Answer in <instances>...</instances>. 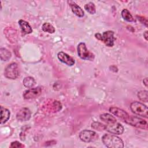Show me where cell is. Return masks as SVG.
I'll list each match as a JSON object with an SVG mask.
<instances>
[{"instance_id": "9a60e30c", "label": "cell", "mask_w": 148, "mask_h": 148, "mask_svg": "<svg viewBox=\"0 0 148 148\" xmlns=\"http://www.w3.org/2000/svg\"><path fill=\"white\" fill-rule=\"evenodd\" d=\"M10 115V111L6 109L3 108V106H1V119L0 123L1 124L5 123L9 119Z\"/></svg>"}, {"instance_id": "7c38bea8", "label": "cell", "mask_w": 148, "mask_h": 148, "mask_svg": "<svg viewBox=\"0 0 148 148\" xmlns=\"http://www.w3.org/2000/svg\"><path fill=\"white\" fill-rule=\"evenodd\" d=\"M109 112L124 120H125L129 117V114L125 111L117 107H110L109 108Z\"/></svg>"}, {"instance_id": "7402d4cb", "label": "cell", "mask_w": 148, "mask_h": 148, "mask_svg": "<svg viewBox=\"0 0 148 148\" xmlns=\"http://www.w3.org/2000/svg\"><path fill=\"white\" fill-rule=\"evenodd\" d=\"M138 97L142 101L146 102L148 101V93L146 90H142L138 92Z\"/></svg>"}, {"instance_id": "8992f818", "label": "cell", "mask_w": 148, "mask_h": 148, "mask_svg": "<svg viewBox=\"0 0 148 148\" xmlns=\"http://www.w3.org/2000/svg\"><path fill=\"white\" fill-rule=\"evenodd\" d=\"M98 137V135L95 132L88 130L82 131L79 134L80 139L84 142H93L97 140Z\"/></svg>"}, {"instance_id": "30bf717a", "label": "cell", "mask_w": 148, "mask_h": 148, "mask_svg": "<svg viewBox=\"0 0 148 148\" xmlns=\"http://www.w3.org/2000/svg\"><path fill=\"white\" fill-rule=\"evenodd\" d=\"M31 116V112L27 108H23L21 109L16 114V119L20 121H25L30 119Z\"/></svg>"}, {"instance_id": "4316f807", "label": "cell", "mask_w": 148, "mask_h": 148, "mask_svg": "<svg viewBox=\"0 0 148 148\" xmlns=\"http://www.w3.org/2000/svg\"><path fill=\"white\" fill-rule=\"evenodd\" d=\"M143 36L145 38V39L147 40V31H146L144 33H143Z\"/></svg>"}, {"instance_id": "6da1fadb", "label": "cell", "mask_w": 148, "mask_h": 148, "mask_svg": "<svg viewBox=\"0 0 148 148\" xmlns=\"http://www.w3.org/2000/svg\"><path fill=\"white\" fill-rule=\"evenodd\" d=\"M103 143L109 148H123L124 147V142L123 140L112 134H105L102 138Z\"/></svg>"}, {"instance_id": "2e32d148", "label": "cell", "mask_w": 148, "mask_h": 148, "mask_svg": "<svg viewBox=\"0 0 148 148\" xmlns=\"http://www.w3.org/2000/svg\"><path fill=\"white\" fill-rule=\"evenodd\" d=\"M100 119L103 121L109 124L116 122V118L109 113H103L100 115Z\"/></svg>"}, {"instance_id": "8fae6325", "label": "cell", "mask_w": 148, "mask_h": 148, "mask_svg": "<svg viewBox=\"0 0 148 148\" xmlns=\"http://www.w3.org/2000/svg\"><path fill=\"white\" fill-rule=\"evenodd\" d=\"M57 57L61 62L68 66H72L75 64V60L69 55L63 51L59 52L57 54Z\"/></svg>"}, {"instance_id": "44dd1931", "label": "cell", "mask_w": 148, "mask_h": 148, "mask_svg": "<svg viewBox=\"0 0 148 148\" xmlns=\"http://www.w3.org/2000/svg\"><path fill=\"white\" fill-rule=\"evenodd\" d=\"M84 9H86V10L87 12H88L89 13H90L91 14H94L96 12L95 6L94 3L91 2H90L87 3H86L84 5Z\"/></svg>"}, {"instance_id": "484cf974", "label": "cell", "mask_w": 148, "mask_h": 148, "mask_svg": "<svg viewBox=\"0 0 148 148\" xmlns=\"http://www.w3.org/2000/svg\"><path fill=\"white\" fill-rule=\"evenodd\" d=\"M143 84L145 85V86L147 87V84H148L147 77H146V78H145V79L143 80Z\"/></svg>"}, {"instance_id": "5bb4252c", "label": "cell", "mask_w": 148, "mask_h": 148, "mask_svg": "<svg viewBox=\"0 0 148 148\" xmlns=\"http://www.w3.org/2000/svg\"><path fill=\"white\" fill-rule=\"evenodd\" d=\"M18 24L24 34H29L32 32V29L28 22L23 20L18 21Z\"/></svg>"}, {"instance_id": "9c48e42d", "label": "cell", "mask_w": 148, "mask_h": 148, "mask_svg": "<svg viewBox=\"0 0 148 148\" xmlns=\"http://www.w3.org/2000/svg\"><path fill=\"white\" fill-rule=\"evenodd\" d=\"M42 93V88L40 87H37L35 88H31L26 91L23 94V96L24 99H29L35 98Z\"/></svg>"}, {"instance_id": "d6986e66", "label": "cell", "mask_w": 148, "mask_h": 148, "mask_svg": "<svg viewBox=\"0 0 148 148\" xmlns=\"http://www.w3.org/2000/svg\"><path fill=\"white\" fill-rule=\"evenodd\" d=\"M121 14L122 17L125 21H128V22H131V21H134V18L128 9H123L121 11Z\"/></svg>"}, {"instance_id": "ba28073f", "label": "cell", "mask_w": 148, "mask_h": 148, "mask_svg": "<svg viewBox=\"0 0 148 148\" xmlns=\"http://www.w3.org/2000/svg\"><path fill=\"white\" fill-rule=\"evenodd\" d=\"M124 130L123 126L121 124L117 122L109 123L105 125V130H106L108 132L116 135L122 134L124 132Z\"/></svg>"}, {"instance_id": "4fadbf2b", "label": "cell", "mask_w": 148, "mask_h": 148, "mask_svg": "<svg viewBox=\"0 0 148 148\" xmlns=\"http://www.w3.org/2000/svg\"><path fill=\"white\" fill-rule=\"evenodd\" d=\"M68 3L69 5L70 6L72 12L77 16L79 17H82L84 15V11L83 9L79 6L77 5L74 1H68Z\"/></svg>"}, {"instance_id": "ac0fdd59", "label": "cell", "mask_w": 148, "mask_h": 148, "mask_svg": "<svg viewBox=\"0 0 148 148\" xmlns=\"http://www.w3.org/2000/svg\"><path fill=\"white\" fill-rule=\"evenodd\" d=\"M36 84L35 79L31 76L26 77L23 80V84L25 87L28 88H31L34 86Z\"/></svg>"}, {"instance_id": "cb8c5ba5", "label": "cell", "mask_w": 148, "mask_h": 148, "mask_svg": "<svg viewBox=\"0 0 148 148\" xmlns=\"http://www.w3.org/2000/svg\"><path fill=\"white\" fill-rule=\"evenodd\" d=\"M25 147L24 145L21 144L20 142L18 141L12 142L10 145V147H14V148H19V147Z\"/></svg>"}, {"instance_id": "52a82bcc", "label": "cell", "mask_w": 148, "mask_h": 148, "mask_svg": "<svg viewBox=\"0 0 148 148\" xmlns=\"http://www.w3.org/2000/svg\"><path fill=\"white\" fill-rule=\"evenodd\" d=\"M114 35V32L112 31H105L102 33V34H101L100 40L102 41L107 46L112 47L113 46L114 41L116 39Z\"/></svg>"}, {"instance_id": "7a4b0ae2", "label": "cell", "mask_w": 148, "mask_h": 148, "mask_svg": "<svg viewBox=\"0 0 148 148\" xmlns=\"http://www.w3.org/2000/svg\"><path fill=\"white\" fill-rule=\"evenodd\" d=\"M130 109L134 113L138 116H140L145 118H147L148 117L147 107L140 102L135 101L132 102L130 105Z\"/></svg>"}, {"instance_id": "603a6c76", "label": "cell", "mask_w": 148, "mask_h": 148, "mask_svg": "<svg viewBox=\"0 0 148 148\" xmlns=\"http://www.w3.org/2000/svg\"><path fill=\"white\" fill-rule=\"evenodd\" d=\"M91 127L98 131H102L105 129V125L99 123V122H93L91 124Z\"/></svg>"}, {"instance_id": "5b68a950", "label": "cell", "mask_w": 148, "mask_h": 148, "mask_svg": "<svg viewBox=\"0 0 148 148\" xmlns=\"http://www.w3.org/2000/svg\"><path fill=\"white\" fill-rule=\"evenodd\" d=\"M77 54L80 58L83 60H92L94 58V54L91 53L86 46V44L83 42L80 43L77 46Z\"/></svg>"}, {"instance_id": "ffe728a7", "label": "cell", "mask_w": 148, "mask_h": 148, "mask_svg": "<svg viewBox=\"0 0 148 148\" xmlns=\"http://www.w3.org/2000/svg\"><path fill=\"white\" fill-rule=\"evenodd\" d=\"M42 29L44 32L53 34L55 32L54 27L49 23H45L42 26Z\"/></svg>"}, {"instance_id": "d4e9b609", "label": "cell", "mask_w": 148, "mask_h": 148, "mask_svg": "<svg viewBox=\"0 0 148 148\" xmlns=\"http://www.w3.org/2000/svg\"><path fill=\"white\" fill-rule=\"evenodd\" d=\"M138 20H139L142 24H144L146 27L147 26V19L143 17H138Z\"/></svg>"}, {"instance_id": "3957f363", "label": "cell", "mask_w": 148, "mask_h": 148, "mask_svg": "<svg viewBox=\"0 0 148 148\" xmlns=\"http://www.w3.org/2000/svg\"><path fill=\"white\" fill-rule=\"evenodd\" d=\"M124 121L128 124L138 128L147 130L148 127V124L146 121L136 116H129L128 119Z\"/></svg>"}, {"instance_id": "277c9868", "label": "cell", "mask_w": 148, "mask_h": 148, "mask_svg": "<svg viewBox=\"0 0 148 148\" xmlns=\"http://www.w3.org/2000/svg\"><path fill=\"white\" fill-rule=\"evenodd\" d=\"M19 73L18 65L16 62H12L8 65L4 71L5 76L10 79H16Z\"/></svg>"}, {"instance_id": "e0dca14e", "label": "cell", "mask_w": 148, "mask_h": 148, "mask_svg": "<svg viewBox=\"0 0 148 148\" xmlns=\"http://www.w3.org/2000/svg\"><path fill=\"white\" fill-rule=\"evenodd\" d=\"M11 53L5 48H1L0 57L2 61H8L11 57Z\"/></svg>"}]
</instances>
